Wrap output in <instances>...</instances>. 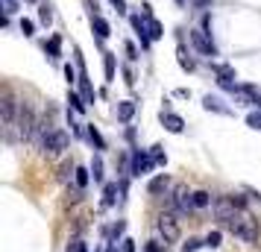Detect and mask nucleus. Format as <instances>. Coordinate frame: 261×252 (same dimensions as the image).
Returning <instances> with one entry per match:
<instances>
[{
    "label": "nucleus",
    "instance_id": "1",
    "mask_svg": "<svg viewBox=\"0 0 261 252\" xmlns=\"http://www.w3.org/2000/svg\"><path fill=\"white\" fill-rule=\"evenodd\" d=\"M226 229L235 235L241 243H252V246H261V229H258V220L249 214V211H241L235 220H229Z\"/></svg>",
    "mask_w": 261,
    "mask_h": 252
},
{
    "label": "nucleus",
    "instance_id": "2",
    "mask_svg": "<svg viewBox=\"0 0 261 252\" xmlns=\"http://www.w3.org/2000/svg\"><path fill=\"white\" fill-rule=\"evenodd\" d=\"M68 144H71V135L65 132V129H53V132L41 141L38 153H41V158H56L68 150Z\"/></svg>",
    "mask_w": 261,
    "mask_h": 252
},
{
    "label": "nucleus",
    "instance_id": "3",
    "mask_svg": "<svg viewBox=\"0 0 261 252\" xmlns=\"http://www.w3.org/2000/svg\"><path fill=\"white\" fill-rule=\"evenodd\" d=\"M155 229H159V235H162V240H165L167 246H170V243H176L179 235H182V226H179V214H173V211H165V214H159V220H155Z\"/></svg>",
    "mask_w": 261,
    "mask_h": 252
},
{
    "label": "nucleus",
    "instance_id": "4",
    "mask_svg": "<svg viewBox=\"0 0 261 252\" xmlns=\"http://www.w3.org/2000/svg\"><path fill=\"white\" fill-rule=\"evenodd\" d=\"M18 111H21V100L15 97L9 85H3V94H0V120H3V126H12Z\"/></svg>",
    "mask_w": 261,
    "mask_h": 252
},
{
    "label": "nucleus",
    "instance_id": "5",
    "mask_svg": "<svg viewBox=\"0 0 261 252\" xmlns=\"http://www.w3.org/2000/svg\"><path fill=\"white\" fill-rule=\"evenodd\" d=\"M153 167H155V158L150 156V150L135 147L132 156H129V176H147Z\"/></svg>",
    "mask_w": 261,
    "mask_h": 252
},
{
    "label": "nucleus",
    "instance_id": "6",
    "mask_svg": "<svg viewBox=\"0 0 261 252\" xmlns=\"http://www.w3.org/2000/svg\"><path fill=\"white\" fill-rule=\"evenodd\" d=\"M212 71H214V76H217V85H220L223 91H232V94H235L238 85H241V82H235L238 79L235 68H232V65H212Z\"/></svg>",
    "mask_w": 261,
    "mask_h": 252
},
{
    "label": "nucleus",
    "instance_id": "7",
    "mask_svg": "<svg viewBox=\"0 0 261 252\" xmlns=\"http://www.w3.org/2000/svg\"><path fill=\"white\" fill-rule=\"evenodd\" d=\"M212 214L217 217V220H223V223H229V220H235V217L241 214V211H238V205L232 203V197H214Z\"/></svg>",
    "mask_w": 261,
    "mask_h": 252
},
{
    "label": "nucleus",
    "instance_id": "8",
    "mask_svg": "<svg viewBox=\"0 0 261 252\" xmlns=\"http://www.w3.org/2000/svg\"><path fill=\"white\" fill-rule=\"evenodd\" d=\"M188 38H191V44H194V50L200 53V56H217V47H214V41H212V36H205L202 30H191L188 33Z\"/></svg>",
    "mask_w": 261,
    "mask_h": 252
},
{
    "label": "nucleus",
    "instance_id": "9",
    "mask_svg": "<svg viewBox=\"0 0 261 252\" xmlns=\"http://www.w3.org/2000/svg\"><path fill=\"white\" fill-rule=\"evenodd\" d=\"M53 129H56V126H53V111H44V115H38V123H36V132H33V141H30V144L36 147H41V141H44V138H47L50 132H53Z\"/></svg>",
    "mask_w": 261,
    "mask_h": 252
},
{
    "label": "nucleus",
    "instance_id": "10",
    "mask_svg": "<svg viewBox=\"0 0 261 252\" xmlns=\"http://www.w3.org/2000/svg\"><path fill=\"white\" fill-rule=\"evenodd\" d=\"M170 188H173V182H170L167 173H159V176H153V179L147 182V193H150V197H165Z\"/></svg>",
    "mask_w": 261,
    "mask_h": 252
},
{
    "label": "nucleus",
    "instance_id": "11",
    "mask_svg": "<svg viewBox=\"0 0 261 252\" xmlns=\"http://www.w3.org/2000/svg\"><path fill=\"white\" fill-rule=\"evenodd\" d=\"M235 97H238V103L241 106H258V88L255 85H238V91H235Z\"/></svg>",
    "mask_w": 261,
    "mask_h": 252
},
{
    "label": "nucleus",
    "instance_id": "12",
    "mask_svg": "<svg viewBox=\"0 0 261 252\" xmlns=\"http://www.w3.org/2000/svg\"><path fill=\"white\" fill-rule=\"evenodd\" d=\"M132 30H135V36H138V41H141L144 50H150V44H153V38H150V33H147V21H141V15H132Z\"/></svg>",
    "mask_w": 261,
    "mask_h": 252
},
{
    "label": "nucleus",
    "instance_id": "13",
    "mask_svg": "<svg viewBox=\"0 0 261 252\" xmlns=\"http://www.w3.org/2000/svg\"><path fill=\"white\" fill-rule=\"evenodd\" d=\"M135 111H138V103H135V100H120L118 108H115V115H118L120 123H129V120L135 118Z\"/></svg>",
    "mask_w": 261,
    "mask_h": 252
},
{
    "label": "nucleus",
    "instance_id": "14",
    "mask_svg": "<svg viewBox=\"0 0 261 252\" xmlns=\"http://www.w3.org/2000/svg\"><path fill=\"white\" fill-rule=\"evenodd\" d=\"M159 118H162V123H165V129H167V132L179 135L182 129H185V120L179 118V115H173V111H162Z\"/></svg>",
    "mask_w": 261,
    "mask_h": 252
},
{
    "label": "nucleus",
    "instance_id": "15",
    "mask_svg": "<svg viewBox=\"0 0 261 252\" xmlns=\"http://www.w3.org/2000/svg\"><path fill=\"white\" fill-rule=\"evenodd\" d=\"M202 108H205V111H217V115H232V108L223 106V100H220V97H212V94L202 97Z\"/></svg>",
    "mask_w": 261,
    "mask_h": 252
},
{
    "label": "nucleus",
    "instance_id": "16",
    "mask_svg": "<svg viewBox=\"0 0 261 252\" xmlns=\"http://www.w3.org/2000/svg\"><path fill=\"white\" fill-rule=\"evenodd\" d=\"M85 138H88V141L94 144L97 153H103V150H106V138L100 135V129H97L94 123H85Z\"/></svg>",
    "mask_w": 261,
    "mask_h": 252
},
{
    "label": "nucleus",
    "instance_id": "17",
    "mask_svg": "<svg viewBox=\"0 0 261 252\" xmlns=\"http://www.w3.org/2000/svg\"><path fill=\"white\" fill-rule=\"evenodd\" d=\"M91 26H94V33H97V38H100V41H106V38L112 36V26H109V21H106V18H100V15H94V18H91Z\"/></svg>",
    "mask_w": 261,
    "mask_h": 252
},
{
    "label": "nucleus",
    "instance_id": "18",
    "mask_svg": "<svg viewBox=\"0 0 261 252\" xmlns=\"http://www.w3.org/2000/svg\"><path fill=\"white\" fill-rule=\"evenodd\" d=\"M118 191H120L118 182H106V185H103V205H106V208L118 203Z\"/></svg>",
    "mask_w": 261,
    "mask_h": 252
},
{
    "label": "nucleus",
    "instance_id": "19",
    "mask_svg": "<svg viewBox=\"0 0 261 252\" xmlns=\"http://www.w3.org/2000/svg\"><path fill=\"white\" fill-rule=\"evenodd\" d=\"M176 59H179V68H182V71H194V68H197V62L191 59L188 56V50H185V44H182V41H179V50H176Z\"/></svg>",
    "mask_w": 261,
    "mask_h": 252
},
{
    "label": "nucleus",
    "instance_id": "20",
    "mask_svg": "<svg viewBox=\"0 0 261 252\" xmlns=\"http://www.w3.org/2000/svg\"><path fill=\"white\" fill-rule=\"evenodd\" d=\"M214 197L208 191H194V208H212Z\"/></svg>",
    "mask_w": 261,
    "mask_h": 252
},
{
    "label": "nucleus",
    "instance_id": "21",
    "mask_svg": "<svg viewBox=\"0 0 261 252\" xmlns=\"http://www.w3.org/2000/svg\"><path fill=\"white\" fill-rule=\"evenodd\" d=\"M80 94H83V100L85 103H88V106H91V103H94V88H91V82H88V76H80Z\"/></svg>",
    "mask_w": 261,
    "mask_h": 252
},
{
    "label": "nucleus",
    "instance_id": "22",
    "mask_svg": "<svg viewBox=\"0 0 261 252\" xmlns=\"http://www.w3.org/2000/svg\"><path fill=\"white\" fill-rule=\"evenodd\" d=\"M144 21H147V33H150V38H153V41H159V38H165V26L159 24L155 18H144Z\"/></svg>",
    "mask_w": 261,
    "mask_h": 252
},
{
    "label": "nucleus",
    "instance_id": "23",
    "mask_svg": "<svg viewBox=\"0 0 261 252\" xmlns=\"http://www.w3.org/2000/svg\"><path fill=\"white\" fill-rule=\"evenodd\" d=\"M94 179V176H91V167H76V176H73V182H76V188H88V182Z\"/></svg>",
    "mask_w": 261,
    "mask_h": 252
},
{
    "label": "nucleus",
    "instance_id": "24",
    "mask_svg": "<svg viewBox=\"0 0 261 252\" xmlns=\"http://www.w3.org/2000/svg\"><path fill=\"white\" fill-rule=\"evenodd\" d=\"M59 44H62V41H59V36H53L50 41H44V44H41V47H44V50L50 53V59H53V62H59V56H62Z\"/></svg>",
    "mask_w": 261,
    "mask_h": 252
},
{
    "label": "nucleus",
    "instance_id": "25",
    "mask_svg": "<svg viewBox=\"0 0 261 252\" xmlns=\"http://www.w3.org/2000/svg\"><path fill=\"white\" fill-rule=\"evenodd\" d=\"M103 68H106V79L109 82H115V53H103Z\"/></svg>",
    "mask_w": 261,
    "mask_h": 252
},
{
    "label": "nucleus",
    "instance_id": "26",
    "mask_svg": "<svg viewBox=\"0 0 261 252\" xmlns=\"http://www.w3.org/2000/svg\"><path fill=\"white\" fill-rule=\"evenodd\" d=\"M68 103H71L73 111H85V108H88V103L83 100V94H76V91H68Z\"/></svg>",
    "mask_w": 261,
    "mask_h": 252
},
{
    "label": "nucleus",
    "instance_id": "27",
    "mask_svg": "<svg viewBox=\"0 0 261 252\" xmlns=\"http://www.w3.org/2000/svg\"><path fill=\"white\" fill-rule=\"evenodd\" d=\"M38 21L44 26L53 24V9H50V3H41V6H38Z\"/></svg>",
    "mask_w": 261,
    "mask_h": 252
},
{
    "label": "nucleus",
    "instance_id": "28",
    "mask_svg": "<svg viewBox=\"0 0 261 252\" xmlns=\"http://www.w3.org/2000/svg\"><path fill=\"white\" fill-rule=\"evenodd\" d=\"M91 176L97 185H103V158L100 156H94V161H91Z\"/></svg>",
    "mask_w": 261,
    "mask_h": 252
},
{
    "label": "nucleus",
    "instance_id": "29",
    "mask_svg": "<svg viewBox=\"0 0 261 252\" xmlns=\"http://www.w3.org/2000/svg\"><path fill=\"white\" fill-rule=\"evenodd\" d=\"M65 252H88V243H85L83 238H71L68 246H65Z\"/></svg>",
    "mask_w": 261,
    "mask_h": 252
},
{
    "label": "nucleus",
    "instance_id": "30",
    "mask_svg": "<svg viewBox=\"0 0 261 252\" xmlns=\"http://www.w3.org/2000/svg\"><path fill=\"white\" fill-rule=\"evenodd\" d=\"M71 176H76V164H73V161H65V164L59 167V179L68 182Z\"/></svg>",
    "mask_w": 261,
    "mask_h": 252
},
{
    "label": "nucleus",
    "instance_id": "31",
    "mask_svg": "<svg viewBox=\"0 0 261 252\" xmlns=\"http://www.w3.org/2000/svg\"><path fill=\"white\" fill-rule=\"evenodd\" d=\"M0 3H3V15H6V18H12V15H18V12H21L18 0H0Z\"/></svg>",
    "mask_w": 261,
    "mask_h": 252
},
{
    "label": "nucleus",
    "instance_id": "32",
    "mask_svg": "<svg viewBox=\"0 0 261 252\" xmlns=\"http://www.w3.org/2000/svg\"><path fill=\"white\" fill-rule=\"evenodd\" d=\"M247 126H249V129H255V132H261V108L247 115Z\"/></svg>",
    "mask_w": 261,
    "mask_h": 252
},
{
    "label": "nucleus",
    "instance_id": "33",
    "mask_svg": "<svg viewBox=\"0 0 261 252\" xmlns=\"http://www.w3.org/2000/svg\"><path fill=\"white\" fill-rule=\"evenodd\" d=\"M200 246H205V240H200V238H188L185 243H182V252H197Z\"/></svg>",
    "mask_w": 261,
    "mask_h": 252
},
{
    "label": "nucleus",
    "instance_id": "34",
    "mask_svg": "<svg viewBox=\"0 0 261 252\" xmlns=\"http://www.w3.org/2000/svg\"><path fill=\"white\" fill-rule=\"evenodd\" d=\"M165 246H167L165 240L155 238V240H147V243H144V252H165Z\"/></svg>",
    "mask_w": 261,
    "mask_h": 252
},
{
    "label": "nucleus",
    "instance_id": "35",
    "mask_svg": "<svg viewBox=\"0 0 261 252\" xmlns=\"http://www.w3.org/2000/svg\"><path fill=\"white\" fill-rule=\"evenodd\" d=\"M83 200V188H68V197H65V203L68 205H76Z\"/></svg>",
    "mask_w": 261,
    "mask_h": 252
},
{
    "label": "nucleus",
    "instance_id": "36",
    "mask_svg": "<svg viewBox=\"0 0 261 252\" xmlns=\"http://www.w3.org/2000/svg\"><path fill=\"white\" fill-rule=\"evenodd\" d=\"M123 232H126V223H123V220H118V226L112 229V235H109V238H112L109 243H118V240L123 238Z\"/></svg>",
    "mask_w": 261,
    "mask_h": 252
},
{
    "label": "nucleus",
    "instance_id": "37",
    "mask_svg": "<svg viewBox=\"0 0 261 252\" xmlns=\"http://www.w3.org/2000/svg\"><path fill=\"white\" fill-rule=\"evenodd\" d=\"M220 240H223V235H220V232H208L205 246H208V249H217V246H220Z\"/></svg>",
    "mask_w": 261,
    "mask_h": 252
},
{
    "label": "nucleus",
    "instance_id": "38",
    "mask_svg": "<svg viewBox=\"0 0 261 252\" xmlns=\"http://www.w3.org/2000/svg\"><path fill=\"white\" fill-rule=\"evenodd\" d=\"M21 33H24V36H36V24H33L30 18H21Z\"/></svg>",
    "mask_w": 261,
    "mask_h": 252
},
{
    "label": "nucleus",
    "instance_id": "39",
    "mask_svg": "<svg viewBox=\"0 0 261 252\" xmlns=\"http://www.w3.org/2000/svg\"><path fill=\"white\" fill-rule=\"evenodd\" d=\"M65 79H68V85H76L80 82V73L73 71L71 65H65Z\"/></svg>",
    "mask_w": 261,
    "mask_h": 252
},
{
    "label": "nucleus",
    "instance_id": "40",
    "mask_svg": "<svg viewBox=\"0 0 261 252\" xmlns=\"http://www.w3.org/2000/svg\"><path fill=\"white\" fill-rule=\"evenodd\" d=\"M229 197H232V203L238 205V211H247V197H244V193H229Z\"/></svg>",
    "mask_w": 261,
    "mask_h": 252
},
{
    "label": "nucleus",
    "instance_id": "41",
    "mask_svg": "<svg viewBox=\"0 0 261 252\" xmlns=\"http://www.w3.org/2000/svg\"><path fill=\"white\" fill-rule=\"evenodd\" d=\"M123 50H126V56H129V62H135V59H138V47H135L132 41H126V47H123Z\"/></svg>",
    "mask_w": 261,
    "mask_h": 252
},
{
    "label": "nucleus",
    "instance_id": "42",
    "mask_svg": "<svg viewBox=\"0 0 261 252\" xmlns=\"http://www.w3.org/2000/svg\"><path fill=\"white\" fill-rule=\"evenodd\" d=\"M191 6H194V9H208V6H212L214 0H188Z\"/></svg>",
    "mask_w": 261,
    "mask_h": 252
},
{
    "label": "nucleus",
    "instance_id": "43",
    "mask_svg": "<svg viewBox=\"0 0 261 252\" xmlns=\"http://www.w3.org/2000/svg\"><path fill=\"white\" fill-rule=\"evenodd\" d=\"M120 243H123V252H138V246H135V240L123 238V240H120Z\"/></svg>",
    "mask_w": 261,
    "mask_h": 252
},
{
    "label": "nucleus",
    "instance_id": "44",
    "mask_svg": "<svg viewBox=\"0 0 261 252\" xmlns=\"http://www.w3.org/2000/svg\"><path fill=\"white\" fill-rule=\"evenodd\" d=\"M85 9H88V18L97 15V0H85Z\"/></svg>",
    "mask_w": 261,
    "mask_h": 252
},
{
    "label": "nucleus",
    "instance_id": "45",
    "mask_svg": "<svg viewBox=\"0 0 261 252\" xmlns=\"http://www.w3.org/2000/svg\"><path fill=\"white\" fill-rule=\"evenodd\" d=\"M109 3H112V6L118 9V15H123V12H126V3H123V0H109Z\"/></svg>",
    "mask_w": 261,
    "mask_h": 252
},
{
    "label": "nucleus",
    "instance_id": "46",
    "mask_svg": "<svg viewBox=\"0 0 261 252\" xmlns=\"http://www.w3.org/2000/svg\"><path fill=\"white\" fill-rule=\"evenodd\" d=\"M244 191L249 193V200H255V203H261V191H255V188H244Z\"/></svg>",
    "mask_w": 261,
    "mask_h": 252
},
{
    "label": "nucleus",
    "instance_id": "47",
    "mask_svg": "<svg viewBox=\"0 0 261 252\" xmlns=\"http://www.w3.org/2000/svg\"><path fill=\"white\" fill-rule=\"evenodd\" d=\"M141 12H144V18H153V6L150 3H141Z\"/></svg>",
    "mask_w": 261,
    "mask_h": 252
},
{
    "label": "nucleus",
    "instance_id": "48",
    "mask_svg": "<svg viewBox=\"0 0 261 252\" xmlns=\"http://www.w3.org/2000/svg\"><path fill=\"white\" fill-rule=\"evenodd\" d=\"M123 76H126V85H135V76H132L129 68H123Z\"/></svg>",
    "mask_w": 261,
    "mask_h": 252
},
{
    "label": "nucleus",
    "instance_id": "49",
    "mask_svg": "<svg viewBox=\"0 0 261 252\" xmlns=\"http://www.w3.org/2000/svg\"><path fill=\"white\" fill-rule=\"evenodd\" d=\"M106 252H118V249H115V246H109V249H106Z\"/></svg>",
    "mask_w": 261,
    "mask_h": 252
},
{
    "label": "nucleus",
    "instance_id": "50",
    "mask_svg": "<svg viewBox=\"0 0 261 252\" xmlns=\"http://www.w3.org/2000/svg\"><path fill=\"white\" fill-rule=\"evenodd\" d=\"M258 108H261V97H258Z\"/></svg>",
    "mask_w": 261,
    "mask_h": 252
}]
</instances>
